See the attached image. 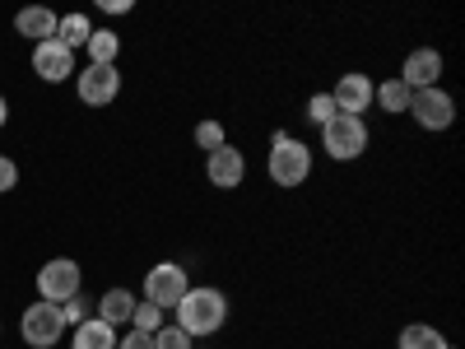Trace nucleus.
Instances as JSON below:
<instances>
[{
  "label": "nucleus",
  "instance_id": "1",
  "mask_svg": "<svg viewBox=\"0 0 465 349\" xmlns=\"http://www.w3.org/2000/svg\"><path fill=\"white\" fill-rule=\"evenodd\" d=\"M177 313V326L196 340V335H214L223 322H228V298L219 289H186V298L173 307Z\"/></svg>",
  "mask_w": 465,
  "mask_h": 349
},
{
  "label": "nucleus",
  "instance_id": "2",
  "mask_svg": "<svg viewBox=\"0 0 465 349\" xmlns=\"http://www.w3.org/2000/svg\"><path fill=\"white\" fill-rule=\"evenodd\" d=\"M265 168H270V182L275 186H302L307 173H312V149H307L302 140H293L289 131H275Z\"/></svg>",
  "mask_w": 465,
  "mask_h": 349
},
{
  "label": "nucleus",
  "instance_id": "3",
  "mask_svg": "<svg viewBox=\"0 0 465 349\" xmlns=\"http://www.w3.org/2000/svg\"><path fill=\"white\" fill-rule=\"evenodd\" d=\"M322 140H326V154H331V159L349 164V159H359V154L368 149V126H363V116L335 112L331 122L322 126Z\"/></svg>",
  "mask_w": 465,
  "mask_h": 349
},
{
  "label": "nucleus",
  "instance_id": "4",
  "mask_svg": "<svg viewBox=\"0 0 465 349\" xmlns=\"http://www.w3.org/2000/svg\"><path fill=\"white\" fill-rule=\"evenodd\" d=\"M186 289H191V280H186V270L177 261H159L144 275V303L163 307V313H173V307L186 298Z\"/></svg>",
  "mask_w": 465,
  "mask_h": 349
},
{
  "label": "nucleus",
  "instance_id": "5",
  "mask_svg": "<svg viewBox=\"0 0 465 349\" xmlns=\"http://www.w3.org/2000/svg\"><path fill=\"white\" fill-rule=\"evenodd\" d=\"M80 284H84V275H80V261H70V256H56V261H47L43 270H37V294H43V303H65V298H74L80 294Z\"/></svg>",
  "mask_w": 465,
  "mask_h": 349
},
{
  "label": "nucleus",
  "instance_id": "6",
  "mask_svg": "<svg viewBox=\"0 0 465 349\" xmlns=\"http://www.w3.org/2000/svg\"><path fill=\"white\" fill-rule=\"evenodd\" d=\"M19 331H24V340L33 349H52L65 335V317H61L56 303H33L28 313H24V322H19Z\"/></svg>",
  "mask_w": 465,
  "mask_h": 349
},
{
  "label": "nucleus",
  "instance_id": "7",
  "mask_svg": "<svg viewBox=\"0 0 465 349\" xmlns=\"http://www.w3.org/2000/svg\"><path fill=\"white\" fill-rule=\"evenodd\" d=\"M410 116H414L423 131H447L456 122V103L442 89H414L410 94Z\"/></svg>",
  "mask_w": 465,
  "mask_h": 349
},
{
  "label": "nucleus",
  "instance_id": "8",
  "mask_svg": "<svg viewBox=\"0 0 465 349\" xmlns=\"http://www.w3.org/2000/svg\"><path fill=\"white\" fill-rule=\"evenodd\" d=\"M74 85H80V98L89 107H107L116 94H122V70L116 65H89L84 75H74Z\"/></svg>",
  "mask_w": 465,
  "mask_h": 349
},
{
  "label": "nucleus",
  "instance_id": "9",
  "mask_svg": "<svg viewBox=\"0 0 465 349\" xmlns=\"http://www.w3.org/2000/svg\"><path fill=\"white\" fill-rule=\"evenodd\" d=\"M33 75H37V80H47V85H61L65 75H74V52L61 47L56 37H47V43L33 47Z\"/></svg>",
  "mask_w": 465,
  "mask_h": 349
},
{
  "label": "nucleus",
  "instance_id": "10",
  "mask_svg": "<svg viewBox=\"0 0 465 349\" xmlns=\"http://www.w3.org/2000/svg\"><path fill=\"white\" fill-rule=\"evenodd\" d=\"M372 80L368 75H340V85L331 89V98H335V112H344V116H363L368 107H372Z\"/></svg>",
  "mask_w": 465,
  "mask_h": 349
},
{
  "label": "nucleus",
  "instance_id": "11",
  "mask_svg": "<svg viewBox=\"0 0 465 349\" xmlns=\"http://www.w3.org/2000/svg\"><path fill=\"white\" fill-rule=\"evenodd\" d=\"M205 177L219 186V191H232V186H242L247 177V159H242V149H232V145H219L210 159H205Z\"/></svg>",
  "mask_w": 465,
  "mask_h": 349
},
{
  "label": "nucleus",
  "instance_id": "12",
  "mask_svg": "<svg viewBox=\"0 0 465 349\" xmlns=\"http://www.w3.org/2000/svg\"><path fill=\"white\" fill-rule=\"evenodd\" d=\"M438 75H442V56L433 47H419V52L405 56V75H401V80L410 89H438Z\"/></svg>",
  "mask_w": 465,
  "mask_h": 349
},
{
  "label": "nucleus",
  "instance_id": "13",
  "mask_svg": "<svg viewBox=\"0 0 465 349\" xmlns=\"http://www.w3.org/2000/svg\"><path fill=\"white\" fill-rule=\"evenodd\" d=\"M135 294L131 289H107L103 298H98V322H107L112 331L116 326H131V317H135Z\"/></svg>",
  "mask_w": 465,
  "mask_h": 349
},
{
  "label": "nucleus",
  "instance_id": "14",
  "mask_svg": "<svg viewBox=\"0 0 465 349\" xmlns=\"http://www.w3.org/2000/svg\"><path fill=\"white\" fill-rule=\"evenodd\" d=\"M56 24H61V19H56L52 10H43V5L15 15V33H19V37H33V47L47 43V37H56Z\"/></svg>",
  "mask_w": 465,
  "mask_h": 349
},
{
  "label": "nucleus",
  "instance_id": "15",
  "mask_svg": "<svg viewBox=\"0 0 465 349\" xmlns=\"http://www.w3.org/2000/svg\"><path fill=\"white\" fill-rule=\"evenodd\" d=\"M116 340H122V335H116L107 322H98V317L80 322V326H74V335H70L74 349H116Z\"/></svg>",
  "mask_w": 465,
  "mask_h": 349
},
{
  "label": "nucleus",
  "instance_id": "16",
  "mask_svg": "<svg viewBox=\"0 0 465 349\" xmlns=\"http://www.w3.org/2000/svg\"><path fill=\"white\" fill-rule=\"evenodd\" d=\"M89 65H116V52H122V37H116L112 28H94L89 37Z\"/></svg>",
  "mask_w": 465,
  "mask_h": 349
},
{
  "label": "nucleus",
  "instance_id": "17",
  "mask_svg": "<svg viewBox=\"0 0 465 349\" xmlns=\"http://www.w3.org/2000/svg\"><path fill=\"white\" fill-rule=\"evenodd\" d=\"M410 94H414V89L396 75V80H386V85L372 89V103H381V112H410Z\"/></svg>",
  "mask_w": 465,
  "mask_h": 349
},
{
  "label": "nucleus",
  "instance_id": "18",
  "mask_svg": "<svg viewBox=\"0 0 465 349\" xmlns=\"http://www.w3.org/2000/svg\"><path fill=\"white\" fill-rule=\"evenodd\" d=\"M401 349H451V344H447V335H442L438 326L414 322V326H405V331H401Z\"/></svg>",
  "mask_w": 465,
  "mask_h": 349
},
{
  "label": "nucleus",
  "instance_id": "19",
  "mask_svg": "<svg viewBox=\"0 0 465 349\" xmlns=\"http://www.w3.org/2000/svg\"><path fill=\"white\" fill-rule=\"evenodd\" d=\"M89 37H94V24H89L84 15H65V19L56 24V43L70 47V52H74V47H84Z\"/></svg>",
  "mask_w": 465,
  "mask_h": 349
},
{
  "label": "nucleus",
  "instance_id": "20",
  "mask_svg": "<svg viewBox=\"0 0 465 349\" xmlns=\"http://www.w3.org/2000/svg\"><path fill=\"white\" fill-rule=\"evenodd\" d=\"M135 331L153 335V331H163V307H153V303H135V317H131Z\"/></svg>",
  "mask_w": 465,
  "mask_h": 349
},
{
  "label": "nucleus",
  "instance_id": "21",
  "mask_svg": "<svg viewBox=\"0 0 465 349\" xmlns=\"http://www.w3.org/2000/svg\"><path fill=\"white\" fill-rule=\"evenodd\" d=\"M153 349H196V340L182 326H163V331H153Z\"/></svg>",
  "mask_w": 465,
  "mask_h": 349
},
{
  "label": "nucleus",
  "instance_id": "22",
  "mask_svg": "<svg viewBox=\"0 0 465 349\" xmlns=\"http://www.w3.org/2000/svg\"><path fill=\"white\" fill-rule=\"evenodd\" d=\"M196 145H201L205 154H214L219 145H228V140H223V126H219V122H201V126H196Z\"/></svg>",
  "mask_w": 465,
  "mask_h": 349
},
{
  "label": "nucleus",
  "instance_id": "23",
  "mask_svg": "<svg viewBox=\"0 0 465 349\" xmlns=\"http://www.w3.org/2000/svg\"><path fill=\"white\" fill-rule=\"evenodd\" d=\"M61 317H65V326H80V322H89V298H80V294L65 298V303H61Z\"/></svg>",
  "mask_w": 465,
  "mask_h": 349
},
{
  "label": "nucleus",
  "instance_id": "24",
  "mask_svg": "<svg viewBox=\"0 0 465 349\" xmlns=\"http://www.w3.org/2000/svg\"><path fill=\"white\" fill-rule=\"evenodd\" d=\"M307 116H312L317 126H326L331 116H335V98H331V94H317L312 103H307Z\"/></svg>",
  "mask_w": 465,
  "mask_h": 349
},
{
  "label": "nucleus",
  "instance_id": "25",
  "mask_svg": "<svg viewBox=\"0 0 465 349\" xmlns=\"http://www.w3.org/2000/svg\"><path fill=\"white\" fill-rule=\"evenodd\" d=\"M15 182H19L15 159H0V196H5V191H15Z\"/></svg>",
  "mask_w": 465,
  "mask_h": 349
},
{
  "label": "nucleus",
  "instance_id": "26",
  "mask_svg": "<svg viewBox=\"0 0 465 349\" xmlns=\"http://www.w3.org/2000/svg\"><path fill=\"white\" fill-rule=\"evenodd\" d=\"M116 349H153V335H144V331H131V335H122V340H116Z\"/></svg>",
  "mask_w": 465,
  "mask_h": 349
},
{
  "label": "nucleus",
  "instance_id": "27",
  "mask_svg": "<svg viewBox=\"0 0 465 349\" xmlns=\"http://www.w3.org/2000/svg\"><path fill=\"white\" fill-rule=\"evenodd\" d=\"M103 10H107V15H126L131 5H126V0H103Z\"/></svg>",
  "mask_w": 465,
  "mask_h": 349
},
{
  "label": "nucleus",
  "instance_id": "28",
  "mask_svg": "<svg viewBox=\"0 0 465 349\" xmlns=\"http://www.w3.org/2000/svg\"><path fill=\"white\" fill-rule=\"evenodd\" d=\"M10 122V103H5V94H0V126Z\"/></svg>",
  "mask_w": 465,
  "mask_h": 349
}]
</instances>
